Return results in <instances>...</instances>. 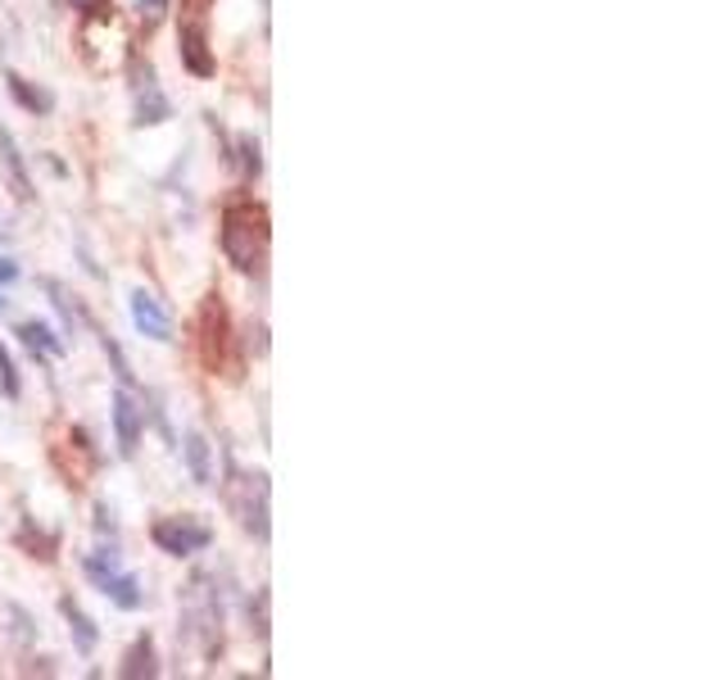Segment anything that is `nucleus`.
Segmentation results:
<instances>
[{
  "label": "nucleus",
  "instance_id": "2",
  "mask_svg": "<svg viewBox=\"0 0 725 680\" xmlns=\"http://www.w3.org/2000/svg\"><path fill=\"white\" fill-rule=\"evenodd\" d=\"M209 6L213 0H182V19H177V36H182V59L196 78L213 73V55H209Z\"/></svg>",
  "mask_w": 725,
  "mask_h": 680
},
{
  "label": "nucleus",
  "instance_id": "1",
  "mask_svg": "<svg viewBox=\"0 0 725 680\" xmlns=\"http://www.w3.org/2000/svg\"><path fill=\"white\" fill-rule=\"evenodd\" d=\"M222 254L232 268L259 273L268 259V209L254 200H237L222 213Z\"/></svg>",
  "mask_w": 725,
  "mask_h": 680
},
{
  "label": "nucleus",
  "instance_id": "4",
  "mask_svg": "<svg viewBox=\"0 0 725 680\" xmlns=\"http://www.w3.org/2000/svg\"><path fill=\"white\" fill-rule=\"evenodd\" d=\"M155 545L164 549V553H173V558H186V553H200V549H209V540H213V531L205 522H196V517H164V522H155Z\"/></svg>",
  "mask_w": 725,
  "mask_h": 680
},
{
  "label": "nucleus",
  "instance_id": "10",
  "mask_svg": "<svg viewBox=\"0 0 725 680\" xmlns=\"http://www.w3.org/2000/svg\"><path fill=\"white\" fill-rule=\"evenodd\" d=\"M186 453H190V472H196V481L209 485L213 472H209V449H205V440H200V436H190V440H186Z\"/></svg>",
  "mask_w": 725,
  "mask_h": 680
},
{
  "label": "nucleus",
  "instance_id": "3",
  "mask_svg": "<svg viewBox=\"0 0 725 680\" xmlns=\"http://www.w3.org/2000/svg\"><path fill=\"white\" fill-rule=\"evenodd\" d=\"M87 577L113 599V603H119V608H141V581L132 577V572H123V562L119 558H113V553H91L87 558Z\"/></svg>",
  "mask_w": 725,
  "mask_h": 680
},
{
  "label": "nucleus",
  "instance_id": "14",
  "mask_svg": "<svg viewBox=\"0 0 725 680\" xmlns=\"http://www.w3.org/2000/svg\"><path fill=\"white\" fill-rule=\"evenodd\" d=\"M14 277H19V268H14L10 259H0V282H14Z\"/></svg>",
  "mask_w": 725,
  "mask_h": 680
},
{
  "label": "nucleus",
  "instance_id": "8",
  "mask_svg": "<svg viewBox=\"0 0 725 680\" xmlns=\"http://www.w3.org/2000/svg\"><path fill=\"white\" fill-rule=\"evenodd\" d=\"M123 676H155V649H150V639H136L128 662H123Z\"/></svg>",
  "mask_w": 725,
  "mask_h": 680
},
{
  "label": "nucleus",
  "instance_id": "11",
  "mask_svg": "<svg viewBox=\"0 0 725 680\" xmlns=\"http://www.w3.org/2000/svg\"><path fill=\"white\" fill-rule=\"evenodd\" d=\"M64 613H68V622H73V630H78V649L87 654V649H96V630H91V622L73 608V603H64Z\"/></svg>",
  "mask_w": 725,
  "mask_h": 680
},
{
  "label": "nucleus",
  "instance_id": "15",
  "mask_svg": "<svg viewBox=\"0 0 725 680\" xmlns=\"http://www.w3.org/2000/svg\"><path fill=\"white\" fill-rule=\"evenodd\" d=\"M0 309H6V299H0Z\"/></svg>",
  "mask_w": 725,
  "mask_h": 680
},
{
  "label": "nucleus",
  "instance_id": "12",
  "mask_svg": "<svg viewBox=\"0 0 725 680\" xmlns=\"http://www.w3.org/2000/svg\"><path fill=\"white\" fill-rule=\"evenodd\" d=\"M0 376H6V391L10 395H19V376H14V363H10V354L0 350Z\"/></svg>",
  "mask_w": 725,
  "mask_h": 680
},
{
  "label": "nucleus",
  "instance_id": "13",
  "mask_svg": "<svg viewBox=\"0 0 725 680\" xmlns=\"http://www.w3.org/2000/svg\"><path fill=\"white\" fill-rule=\"evenodd\" d=\"M164 6H168V0H141V14H145L150 23H155V19L164 14Z\"/></svg>",
  "mask_w": 725,
  "mask_h": 680
},
{
  "label": "nucleus",
  "instance_id": "7",
  "mask_svg": "<svg viewBox=\"0 0 725 680\" xmlns=\"http://www.w3.org/2000/svg\"><path fill=\"white\" fill-rule=\"evenodd\" d=\"M141 423H145V408H141L128 391L113 395V431H119V449H123V453H136V445H141Z\"/></svg>",
  "mask_w": 725,
  "mask_h": 680
},
{
  "label": "nucleus",
  "instance_id": "5",
  "mask_svg": "<svg viewBox=\"0 0 725 680\" xmlns=\"http://www.w3.org/2000/svg\"><path fill=\"white\" fill-rule=\"evenodd\" d=\"M227 336H232L227 309H222L218 295H209L205 309H200V363L209 372H222V363H227Z\"/></svg>",
  "mask_w": 725,
  "mask_h": 680
},
{
  "label": "nucleus",
  "instance_id": "6",
  "mask_svg": "<svg viewBox=\"0 0 725 680\" xmlns=\"http://www.w3.org/2000/svg\"><path fill=\"white\" fill-rule=\"evenodd\" d=\"M132 322H136L150 340H168V336H173L168 309L160 305V295H150V290H136V295H132Z\"/></svg>",
  "mask_w": 725,
  "mask_h": 680
},
{
  "label": "nucleus",
  "instance_id": "9",
  "mask_svg": "<svg viewBox=\"0 0 725 680\" xmlns=\"http://www.w3.org/2000/svg\"><path fill=\"white\" fill-rule=\"evenodd\" d=\"M19 336H23V346L36 354V350H42V354H59V340L46 331V327H36V322H23L19 327Z\"/></svg>",
  "mask_w": 725,
  "mask_h": 680
}]
</instances>
